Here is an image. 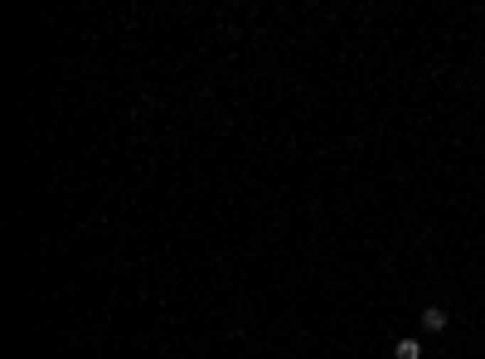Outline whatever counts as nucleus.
I'll return each instance as SVG.
<instances>
[{
	"label": "nucleus",
	"mask_w": 485,
	"mask_h": 359,
	"mask_svg": "<svg viewBox=\"0 0 485 359\" xmlns=\"http://www.w3.org/2000/svg\"><path fill=\"white\" fill-rule=\"evenodd\" d=\"M393 359H422V345H417V335H403V340L393 345Z\"/></svg>",
	"instance_id": "nucleus-2"
},
{
	"label": "nucleus",
	"mask_w": 485,
	"mask_h": 359,
	"mask_svg": "<svg viewBox=\"0 0 485 359\" xmlns=\"http://www.w3.org/2000/svg\"><path fill=\"white\" fill-rule=\"evenodd\" d=\"M447 321H452L447 306H427V311H422V331H427V335H442V331H447Z\"/></svg>",
	"instance_id": "nucleus-1"
}]
</instances>
